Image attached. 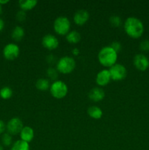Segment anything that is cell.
<instances>
[{
    "label": "cell",
    "instance_id": "cell-1",
    "mask_svg": "<svg viewBox=\"0 0 149 150\" xmlns=\"http://www.w3.org/2000/svg\"><path fill=\"white\" fill-rule=\"evenodd\" d=\"M124 31L129 37L134 39L140 38L144 33L143 22L136 17H129L124 24Z\"/></svg>",
    "mask_w": 149,
    "mask_h": 150
},
{
    "label": "cell",
    "instance_id": "cell-2",
    "mask_svg": "<svg viewBox=\"0 0 149 150\" xmlns=\"http://www.w3.org/2000/svg\"><path fill=\"white\" fill-rule=\"evenodd\" d=\"M117 59L118 53L115 52L110 45L103 47L98 54L99 62L104 67H111L116 64Z\"/></svg>",
    "mask_w": 149,
    "mask_h": 150
},
{
    "label": "cell",
    "instance_id": "cell-3",
    "mask_svg": "<svg viewBox=\"0 0 149 150\" xmlns=\"http://www.w3.org/2000/svg\"><path fill=\"white\" fill-rule=\"evenodd\" d=\"M76 62L74 59L69 56H65L58 60L56 63V70L63 74H69L74 70Z\"/></svg>",
    "mask_w": 149,
    "mask_h": 150
},
{
    "label": "cell",
    "instance_id": "cell-4",
    "mask_svg": "<svg viewBox=\"0 0 149 150\" xmlns=\"http://www.w3.org/2000/svg\"><path fill=\"white\" fill-rule=\"evenodd\" d=\"M71 23L70 20L66 16H59L56 18L53 23V29L58 35H67L70 32Z\"/></svg>",
    "mask_w": 149,
    "mask_h": 150
},
{
    "label": "cell",
    "instance_id": "cell-5",
    "mask_svg": "<svg viewBox=\"0 0 149 150\" xmlns=\"http://www.w3.org/2000/svg\"><path fill=\"white\" fill-rule=\"evenodd\" d=\"M50 92L51 95L56 99H62L67 95L68 87L64 81L56 80L51 83Z\"/></svg>",
    "mask_w": 149,
    "mask_h": 150
},
{
    "label": "cell",
    "instance_id": "cell-6",
    "mask_svg": "<svg viewBox=\"0 0 149 150\" xmlns=\"http://www.w3.org/2000/svg\"><path fill=\"white\" fill-rule=\"evenodd\" d=\"M23 127L24 126H23V122L20 118L13 117L7 122L6 125V130H7V133H8L11 136H15V135L20 134Z\"/></svg>",
    "mask_w": 149,
    "mask_h": 150
},
{
    "label": "cell",
    "instance_id": "cell-7",
    "mask_svg": "<svg viewBox=\"0 0 149 150\" xmlns=\"http://www.w3.org/2000/svg\"><path fill=\"white\" fill-rule=\"evenodd\" d=\"M3 57L9 61H13L18 57L20 54V48L18 45L13 42L7 44L3 48Z\"/></svg>",
    "mask_w": 149,
    "mask_h": 150
},
{
    "label": "cell",
    "instance_id": "cell-8",
    "mask_svg": "<svg viewBox=\"0 0 149 150\" xmlns=\"http://www.w3.org/2000/svg\"><path fill=\"white\" fill-rule=\"evenodd\" d=\"M109 71L111 79L113 81L124 80L127 76V68L123 64H118V63L110 67Z\"/></svg>",
    "mask_w": 149,
    "mask_h": 150
},
{
    "label": "cell",
    "instance_id": "cell-9",
    "mask_svg": "<svg viewBox=\"0 0 149 150\" xmlns=\"http://www.w3.org/2000/svg\"><path fill=\"white\" fill-rule=\"evenodd\" d=\"M133 64L137 70L142 72L145 71L149 67V59L144 54H138L134 57Z\"/></svg>",
    "mask_w": 149,
    "mask_h": 150
},
{
    "label": "cell",
    "instance_id": "cell-10",
    "mask_svg": "<svg viewBox=\"0 0 149 150\" xmlns=\"http://www.w3.org/2000/svg\"><path fill=\"white\" fill-rule=\"evenodd\" d=\"M42 44L45 48L50 51H53L58 48L59 42H58V38L55 35L48 34L42 38Z\"/></svg>",
    "mask_w": 149,
    "mask_h": 150
},
{
    "label": "cell",
    "instance_id": "cell-11",
    "mask_svg": "<svg viewBox=\"0 0 149 150\" xmlns=\"http://www.w3.org/2000/svg\"><path fill=\"white\" fill-rule=\"evenodd\" d=\"M110 74L109 70L104 69L99 71L96 76V83L99 86H105L110 82Z\"/></svg>",
    "mask_w": 149,
    "mask_h": 150
},
{
    "label": "cell",
    "instance_id": "cell-12",
    "mask_svg": "<svg viewBox=\"0 0 149 150\" xmlns=\"http://www.w3.org/2000/svg\"><path fill=\"white\" fill-rule=\"evenodd\" d=\"M89 13L86 10H78L73 16V21L77 26H83L89 19Z\"/></svg>",
    "mask_w": 149,
    "mask_h": 150
},
{
    "label": "cell",
    "instance_id": "cell-13",
    "mask_svg": "<svg viewBox=\"0 0 149 150\" xmlns=\"http://www.w3.org/2000/svg\"><path fill=\"white\" fill-rule=\"evenodd\" d=\"M105 92L100 87H94L89 92V98L93 102H100L105 98Z\"/></svg>",
    "mask_w": 149,
    "mask_h": 150
},
{
    "label": "cell",
    "instance_id": "cell-14",
    "mask_svg": "<svg viewBox=\"0 0 149 150\" xmlns=\"http://www.w3.org/2000/svg\"><path fill=\"white\" fill-rule=\"evenodd\" d=\"M20 137L21 140L27 143L31 142L34 137V132L33 128L29 126H24L20 133Z\"/></svg>",
    "mask_w": 149,
    "mask_h": 150
},
{
    "label": "cell",
    "instance_id": "cell-15",
    "mask_svg": "<svg viewBox=\"0 0 149 150\" xmlns=\"http://www.w3.org/2000/svg\"><path fill=\"white\" fill-rule=\"evenodd\" d=\"M24 35L25 31L22 26H16L12 31V39L15 41V42H20V40H22V39L24 38Z\"/></svg>",
    "mask_w": 149,
    "mask_h": 150
},
{
    "label": "cell",
    "instance_id": "cell-16",
    "mask_svg": "<svg viewBox=\"0 0 149 150\" xmlns=\"http://www.w3.org/2000/svg\"><path fill=\"white\" fill-rule=\"evenodd\" d=\"M18 4L20 10L26 12L34 8L37 4V1L36 0H20L19 1Z\"/></svg>",
    "mask_w": 149,
    "mask_h": 150
},
{
    "label": "cell",
    "instance_id": "cell-17",
    "mask_svg": "<svg viewBox=\"0 0 149 150\" xmlns=\"http://www.w3.org/2000/svg\"><path fill=\"white\" fill-rule=\"evenodd\" d=\"M87 113L89 117L94 120H99L102 118V114H103L102 109L99 107L94 106V105L89 107L87 110Z\"/></svg>",
    "mask_w": 149,
    "mask_h": 150
},
{
    "label": "cell",
    "instance_id": "cell-18",
    "mask_svg": "<svg viewBox=\"0 0 149 150\" xmlns=\"http://www.w3.org/2000/svg\"><path fill=\"white\" fill-rule=\"evenodd\" d=\"M66 39H67V42L72 44H76L78 43L81 39V36L80 34L78 32L75 30L70 31L67 35H66Z\"/></svg>",
    "mask_w": 149,
    "mask_h": 150
},
{
    "label": "cell",
    "instance_id": "cell-19",
    "mask_svg": "<svg viewBox=\"0 0 149 150\" xmlns=\"http://www.w3.org/2000/svg\"><path fill=\"white\" fill-rule=\"evenodd\" d=\"M30 146H29V143L24 142V141L18 140L15 142L11 146L10 150H29Z\"/></svg>",
    "mask_w": 149,
    "mask_h": 150
},
{
    "label": "cell",
    "instance_id": "cell-20",
    "mask_svg": "<svg viewBox=\"0 0 149 150\" xmlns=\"http://www.w3.org/2000/svg\"><path fill=\"white\" fill-rule=\"evenodd\" d=\"M36 88L38 90L45 91L51 87L50 81L47 79H39L36 81Z\"/></svg>",
    "mask_w": 149,
    "mask_h": 150
},
{
    "label": "cell",
    "instance_id": "cell-21",
    "mask_svg": "<svg viewBox=\"0 0 149 150\" xmlns=\"http://www.w3.org/2000/svg\"><path fill=\"white\" fill-rule=\"evenodd\" d=\"M13 89L10 86H3L0 89V98L3 100H8L13 96Z\"/></svg>",
    "mask_w": 149,
    "mask_h": 150
},
{
    "label": "cell",
    "instance_id": "cell-22",
    "mask_svg": "<svg viewBox=\"0 0 149 150\" xmlns=\"http://www.w3.org/2000/svg\"><path fill=\"white\" fill-rule=\"evenodd\" d=\"M1 145L4 146H11L13 145V137L8 133H4L1 135Z\"/></svg>",
    "mask_w": 149,
    "mask_h": 150
},
{
    "label": "cell",
    "instance_id": "cell-23",
    "mask_svg": "<svg viewBox=\"0 0 149 150\" xmlns=\"http://www.w3.org/2000/svg\"><path fill=\"white\" fill-rule=\"evenodd\" d=\"M109 21L110 23L114 27H119L122 24V20H121V17L118 16H115V15L110 16Z\"/></svg>",
    "mask_w": 149,
    "mask_h": 150
},
{
    "label": "cell",
    "instance_id": "cell-24",
    "mask_svg": "<svg viewBox=\"0 0 149 150\" xmlns=\"http://www.w3.org/2000/svg\"><path fill=\"white\" fill-rule=\"evenodd\" d=\"M47 76L51 80H53L54 81H56L57 78H58V70L56 68L52 67H50L47 70Z\"/></svg>",
    "mask_w": 149,
    "mask_h": 150
},
{
    "label": "cell",
    "instance_id": "cell-25",
    "mask_svg": "<svg viewBox=\"0 0 149 150\" xmlns=\"http://www.w3.org/2000/svg\"><path fill=\"white\" fill-rule=\"evenodd\" d=\"M15 18L18 21L23 22L26 20V13L23 10H20L17 12L15 15Z\"/></svg>",
    "mask_w": 149,
    "mask_h": 150
},
{
    "label": "cell",
    "instance_id": "cell-26",
    "mask_svg": "<svg viewBox=\"0 0 149 150\" xmlns=\"http://www.w3.org/2000/svg\"><path fill=\"white\" fill-rule=\"evenodd\" d=\"M140 49L142 51H149V40H143L140 43Z\"/></svg>",
    "mask_w": 149,
    "mask_h": 150
},
{
    "label": "cell",
    "instance_id": "cell-27",
    "mask_svg": "<svg viewBox=\"0 0 149 150\" xmlns=\"http://www.w3.org/2000/svg\"><path fill=\"white\" fill-rule=\"evenodd\" d=\"M110 46L117 53L120 52L121 48H122V45H121V44L119 42H118V41H114V42H112Z\"/></svg>",
    "mask_w": 149,
    "mask_h": 150
},
{
    "label": "cell",
    "instance_id": "cell-28",
    "mask_svg": "<svg viewBox=\"0 0 149 150\" xmlns=\"http://www.w3.org/2000/svg\"><path fill=\"white\" fill-rule=\"evenodd\" d=\"M46 61L50 64H53L54 63L56 62V58L53 54H50L46 57Z\"/></svg>",
    "mask_w": 149,
    "mask_h": 150
},
{
    "label": "cell",
    "instance_id": "cell-29",
    "mask_svg": "<svg viewBox=\"0 0 149 150\" xmlns=\"http://www.w3.org/2000/svg\"><path fill=\"white\" fill-rule=\"evenodd\" d=\"M6 130V124L4 121L0 120V135H2L4 133V131Z\"/></svg>",
    "mask_w": 149,
    "mask_h": 150
},
{
    "label": "cell",
    "instance_id": "cell-30",
    "mask_svg": "<svg viewBox=\"0 0 149 150\" xmlns=\"http://www.w3.org/2000/svg\"><path fill=\"white\" fill-rule=\"evenodd\" d=\"M72 54L74 56H78L79 54H80V50L78 49V48H74L72 49Z\"/></svg>",
    "mask_w": 149,
    "mask_h": 150
},
{
    "label": "cell",
    "instance_id": "cell-31",
    "mask_svg": "<svg viewBox=\"0 0 149 150\" xmlns=\"http://www.w3.org/2000/svg\"><path fill=\"white\" fill-rule=\"evenodd\" d=\"M4 27V21L0 18V32H1V31L3 30Z\"/></svg>",
    "mask_w": 149,
    "mask_h": 150
},
{
    "label": "cell",
    "instance_id": "cell-32",
    "mask_svg": "<svg viewBox=\"0 0 149 150\" xmlns=\"http://www.w3.org/2000/svg\"><path fill=\"white\" fill-rule=\"evenodd\" d=\"M9 2V1L8 0H0V4H1V6L2 5H4V4H7V3Z\"/></svg>",
    "mask_w": 149,
    "mask_h": 150
},
{
    "label": "cell",
    "instance_id": "cell-33",
    "mask_svg": "<svg viewBox=\"0 0 149 150\" xmlns=\"http://www.w3.org/2000/svg\"><path fill=\"white\" fill-rule=\"evenodd\" d=\"M1 13H2V6L0 4V15H1Z\"/></svg>",
    "mask_w": 149,
    "mask_h": 150
},
{
    "label": "cell",
    "instance_id": "cell-34",
    "mask_svg": "<svg viewBox=\"0 0 149 150\" xmlns=\"http://www.w3.org/2000/svg\"><path fill=\"white\" fill-rule=\"evenodd\" d=\"M0 150H4V147H3V146L1 144H0Z\"/></svg>",
    "mask_w": 149,
    "mask_h": 150
}]
</instances>
